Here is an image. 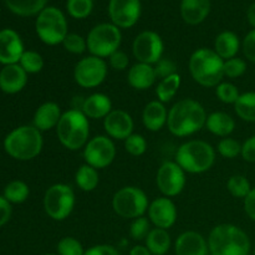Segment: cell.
Instances as JSON below:
<instances>
[{"mask_svg":"<svg viewBox=\"0 0 255 255\" xmlns=\"http://www.w3.org/2000/svg\"><path fill=\"white\" fill-rule=\"evenodd\" d=\"M129 255H152V253L148 251V248H147L146 246L138 244V246H134L133 248L129 251Z\"/></svg>","mask_w":255,"mask_h":255,"instance_id":"obj_51","label":"cell"},{"mask_svg":"<svg viewBox=\"0 0 255 255\" xmlns=\"http://www.w3.org/2000/svg\"><path fill=\"white\" fill-rule=\"evenodd\" d=\"M242 49H243V54L248 61L255 62V29L251 30L248 34L246 35L242 44Z\"/></svg>","mask_w":255,"mask_h":255,"instance_id":"obj_46","label":"cell"},{"mask_svg":"<svg viewBox=\"0 0 255 255\" xmlns=\"http://www.w3.org/2000/svg\"><path fill=\"white\" fill-rule=\"evenodd\" d=\"M247 17H248L249 24L253 26V29H255V2L248 7V11H247Z\"/></svg>","mask_w":255,"mask_h":255,"instance_id":"obj_52","label":"cell"},{"mask_svg":"<svg viewBox=\"0 0 255 255\" xmlns=\"http://www.w3.org/2000/svg\"><path fill=\"white\" fill-rule=\"evenodd\" d=\"M27 82V74L19 64L5 65L0 71V90L5 94H17Z\"/></svg>","mask_w":255,"mask_h":255,"instance_id":"obj_20","label":"cell"},{"mask_svg":"<svg viewBox=\"0 0 255 255\" xmlns=\"http://www.w3.org/2000/svg\"><path fill=\"white\" fill-rule=\"evenodd\" d=\"M30 194V189L27 184L22 181H12L5 187L4 197L10 203L19 204L27 199Z\"/></svg>","mask_w":255,"mask_h":255,"instance_id":"obj_33","label":"cell"},{"mask_svg":"<svg viewBox=\"0 0 255 255\" xmlns=\"http://www.w3.org/2000/svg\"><path fill=\"white\" fill-rule=\"evenodd\" d=\"M24 51V44L16 31L11 29L0 31V64H19Z\"/></svg>","mask_w":255,"mask_h":255,"instance_id":"obj_18","label":"cell"},{"mask_svg":"<svg viewBox=\"0 0 255 255\" xmlns=\"http://www.w3.org/2000/svg\"><path fill=\"white\" fill-rule=\"evenodd\" d=\"M84 255H121L114 246L110 244H99L85 251Z\"/></svg>","mask_w":255,"mask_h":255,"instance_id":"obj_48","label":"cell"},{"mask_svg":"<svg viewBox=\"0 0 255 255\" xmlns=\"http://www.w3.org/2000/svg\"><path fill=\"white\" fill-rule=\"evenodd\" d=\"M206 110L201 102L193 99H183L172 106L168 111L167 126L176 137H188L206 127Z\"/></svg>","mask_w":255,"mask_h":255,"instance_id":"obj_1","label":"cell"},{"mask_svg":"<svg viewBox=\"0 0 255 255\" xmlns=\"http://www.w3.org/2000/svg\"><path fill=\"white\" fill-rule=\"evenodd\" d=\"M148 197L141 188L134 186L122 187L114 194L112 208L121 218L136 219L148 211Z\"/></svg>","mask_w":255,"mask_h":255,"instance_id":"obj_9","label":"cell"},{"mask_svg":"<svg viewBox=\"0 0 255 255\" xmlns=\"http://www.w3.org/2000/svg\"><path fill=\"white\" fill-rule=\"evenodd\" d=\"M62 46L67 52L74 55H81L87 50V42L85 37L79 34H67L65 40L62 41Z\"/></svg>","mask_w":255,"mask_h":255,"instance_id":"obj_40","label":"cell"},{"mask_svg":"<svg viewBox=\"0 0 255 255\" xmlns=\"http://www.w3.org/2000/svg\"><path fill=\"white\" fill-rule=\"evenodd\" d=\"M107 64L101 57L89 55L80 60L74 69V80L84 89H95L106 80Z\"/></svg>","mask_w":255,"mask_h":255,"instance_id":"obj_11","label":"cell"},{"mask_svg":"<svg viewBox=\"0 0 255 255\" xmlns=\"http://www.w3.org/2000/svg\"><path fill=\"white\" fill-rule=\"evenodd\" d=\"M75 182L77 187L84 192H92L97 188L100 183L99 169L89 166V164H82L77 169L75 174Z\"/></svg>","mask_w":255,"mask_h":255,"instance_id":"obj_30","label":"cell"},{"mask_svg":"<svg viewBox=\"0 0 255 255\" xmlns=\"http://www.w3.org/2000/svg\"><path fill=\"white\" fill-rule=\"evenodd\" d=\"M156 80L157 76L153 65L142 64V62L134 64L127 74V81H128L129 86L133 87L134 90H138V91L148 90L149 87L153 86Z\"/></svg>","mask_w":255,"mask_h":255,"instance_id":"obj_23","label":"cell"},{"mask_svg":"<svg viewBox=\"0 0 255 255\" xmlns=\"http://www.w3.org/2000/svg\"><path fill=\"white\" fill-rule=\"evenodd\" d=\"M76 203L74 189L65 183L52 184L44 196V209L47 216L57 222L65 221L72 213Z\"/></svg>","mask_w":255,"mask_h":255,"instance_id":"obj_10","label":"cell"},{"mask_svg":"<svg viewBox=\"0 0 255 255\" xmlns=\"http://www.w3.org/2000/svg\"><path fill=\"white\" fill-rule=\"evenodd\" d=\"M60 143L70 151H77L86 146L90 136V122L81 110L71 109L62 112L56 126Z\"/></svg>","mask_w":255,"mask_h":255,"instance_id":"obj_4","label":"cell"},{"mask_svg":"<svg viewBox=\"0 0 255 255\" xmlns=\"http://www.w3.org/2000/svg\"><path fill=\"white\" fill-rule=\"evenodd\" d=\"M61 116V109L56 102H45L35 111L32 126L36 127L40 132L50 131L52 128H56Z\"/></svg>","mask_w":255,"mask_h":255,"instance_id":"obj_21","label":"cell"},{"mask_svg":"<svg viewBox=\"0 0 255 255\" xmlns=\"http://www.w3.org/2000/svg\"><path fill=\"white\" fill-rule=\"evenodd\" d=\"M144 242L152 255H166L171 248V236L166 229H151Z\"/></svg>","mask_w":255,"mask_h":255,"instance_id":"obj_28","label":"cell"},{"mask_svg":"<svg viewBox=\"0 0 255 255\" xmlns=\"http://www.w3.org/2000/svg\"><path fill=\"white\" fill-rule=\"evenodd\" d=\"M133 119L124 110H112L104 119V128L110 138L125 141L133 133Z\"/></svg>","mask_w":255,"mask_h":255,"instance_id":"obj_17","label":"cell"},{"mask_svg":"<svg viewBox=\"0 0 255 255\" xmlns=\"http://www.w3.org/2000/svg\"><path fill=\"white\" fill-rule=\"evenodd\" d=\"M176 162L184 172L201 174L209 171L216 162V151L208 142L191 139L179 146L176 153Z\"/></svg>","mask_w":255,"mask_h":255,"instance_id":"obj_6","label":"cell"},{"mask_svg":"<svg viewBox=\"0 0 255 255\" xmlns=\"http://www.w3.org/2000/svg\"><path fill=\"white\" fill-rule=\"evenodd\" d=\"M125 148L131 156L139 157L147 151V141L142 134L132 133L128 138L125 139Z\"/></svg>","mask_w":255,"mask_h":255,"instance_id":"obj_41","label":"cell"},{"mask_svg":"<svg viewBox=\"0 0 255 255\" xmlns=\"http://www.w3.org/2000/svg\"><path fill=\"white\" fill-rule=\"evenodd\" d=\"M206 128L214 136L226 138V137H229V134L233 133L236 128V121L231 115L226 112H212L207 117Z\"/></svg>","mask_w":255,"mask_h":255,"instance_id":"obj_26","label":"cell"},{"mask_svg":"<svg viewBox=\"0 0 255 255\" xmlns=\"http://www.w3.org/2000/svg\"><path fill=\"white\" fill-rule=\"evenodd\" d=\"M44 255H59V254H44Z\"/></svg>","mask_w":255,"mask_h":255,"instance_id":"obj_53","label":"cell"},{"mask_svg":"<svg viewBox=\"0 0 255 255\" xmlns=\"http://www.w3.org/2000/svg\"><path fill=\"white\" fill-rule=\"evenodd\" d=\"M35 29L39 39L50 46L62 44L65 37L69 34L66 17L61 10L55 6L45 7L37 15Z\"/></svg>","mask_w":255,"mask_h":255,"instance_id":"obj_7","label":"cell"},{"mask_svg":"<svg viewBox=\"0 0 255 255\" xmlns=\"http://www.w3.org/2000/svg\"><path fill=\"white\" fill-rule=\"evenodd\" d=\"M109 15L112 24L120 29H128L141 16V2L139 0H110Z\"/></svg>","mask_w":255,"mask_h":255,"instance_id":"obj_15","label":"cell"},{"mask_svg":"<svg viewBox=\"0 0 255 255\" xmlns=\"http://www.w3.org/2000/svg\"><path fill=\"white\" fill-rule=\"evenodd\" d=\"M11 217V206L10 202L5 199V197L0 196V227L7 223V221Z\"/></svg>","mask_w":255,"mask_h":255,"instance_id":"obj_50","label":"cell"},{"mask_svg":"<svg viewBox=\"0 0 255 255\" xmlns=\"http://www.w3.org/2000/svg\"><path fill=\"white\" fill-rule=\"evenodd\" d=\"M216 95L219 101H222L223 104L234 105L241 96V92H239L238 87L232 82H221L216 87Z\"/></svg>","mask_w":255,"mask_h":255,"instance_id":"obj_37","label":"cell"},{"mask_svg":"<svg viewBox=\"0 0 255 255\" xmlns=\"http://www.w3.org/2000/svg\"><path fill=\"white\" fill-rule=\"evenodd\" d=\"M153 69L154 72H156L157 79L159 80L166 79V77L172 76L174 74H178L176 64L171 59H166V57H162L157 64H154Z\"/></svg>","mask_w":255,"mask_h":255,"instance_id":"obj_44","label":"cell"},{"mask_svg":"<svg viewBox=\"0 0 255 255\" xmlns=\"http://www.w3.org/2000/svg\"><path fill=\"white\" fill-rule=\"evenodd\" d=\"M164 44L157 32L146 30L138 34L132 44L134 59L142 64L154 65L163 57Z\"/></svg>","mask_w":255,"mask_h":255,"instance_id":"obj_12","label":"cell"},{"mask_svg":"<svg viewBox=\"0 0 255 255\" xmlns=\"http://www.w3.org/2000/svg\"><path fill=\"white\" fill-rule=\"evenodd\" d=\"M122 34L116 25L102 22L96 25L87 34V50L94 56L109 59L114 52L120 50Z\"/></svg>","mask_w":255,"mask_h":255,"instance_id":"obj_8","label":"cell"},{"mask_svg":"<svg viewBox=\"0 0 255 255\" xmlns=\"http://www.w3.org/2000/svg\"><path fill=\"white\" fill-rule=\"evenodd\" d=\"M149 232H151L149 219H147L144 216L133 219L129 226V236L134 241H144Z\"/></svg>","mask_w":255,"mask_h":255,"instance_id":"obj_42","label":"cell"},{"mask_svg":"<svg viewBox=\"0 0 255 255\" xmlns=\"http://www.w3.org/2000/svg\"><path fill=\"white\" fill-rule=\"evenodd\" d=\"M116 157V146L109 136H95L84 147L85 163L96 169L109 167Z\"/></svg>","mask_w":255,"mask_h":255,"instance_id":"obj_13","label":"cell"},{"mask_svg":"<svg viewBox=\"0 0 255 255\" xmlns=\"http://www.w3.org/2000/svg\"><path fill=\"white\" fill-rule=\"evenodd\" d=\"M253 255H255V247H254V251H253Z\"/></svg>","mask_w":255,"mask_h":255,"instance_id":"obj_54","label":"cell"},{"mask_svg":"<svg viewBox=\"0 0 255 255\" xmlns=\"http://www.w3.org/2000/svg\"><path fill=\"white\" fill-rule=\"evenodd\" d=\"M81 111L84 112L87 119H105L112 111V101L107 95L96 92L84 100Z\"/></svg>","mask_w":255,"mask_h":255,"instance_id":"obj_24","label":"cell"},{"mask_svg":"<svg viewBox=\"0 0 255 255\" xmlns=\"http://www.w3.org/2000/svg\"><path fill=\"white\" fill-rule=\"evenodd\" d=\"M181 82L182 79L179 74H174L172 76L166 77V79L159 80L156 87V95L158 101H161L162 104L172 101V99H174L179 87H181Z\"/></svg>","mask_w":255,"mask_h":255,"instance_id":"obj_31","label":"cell"},{"mask_svg":"<svg viewBox=\"0 0 255 255\" xmlns=\"http://www.w3.org/2000/svg\"><path fill=\"white\" fill-rule=\"evenodd\" d=\"M174 252L176 255H209L208 241L198 232H184L176 239Z\"/></svg>","mask_w":255,"mask_h":255,"instance_id":"obj_19","label":"cell"},{"mask_svg":"<svg viewBox=\"0 0 255 255\" xmlns=\"http://www.w3.org/2000/svg\"><path fill=\"white\" fill-rule=\"evenodd\" d=\"M66 9L74 19H85L94 9L92 0H67Z\"/></svg>","mask_w":255,"mask_h":255,"instance_id":"obj_36","label":"cell"},{"mask_svg":"<svg viewBox=\"0 0 255 255\" xmlns=\"http://www.w3.org/2000/svg\"><path fill=\"white\" fill-rule=\"evenodd\" d=\"M217 149H218V153L222 157L233 159L237 158L239 154H242V143L237 139L231 138V137H226V138H222L219 141Z\"/></svg>","mask_w":255,"mask_h":255,"instance_id":"obj_39","label":"cell"},{"mask_svg":"<svg viewBox=\"0 0 255 255\" xmlns=\"http://www.w3.org/2000/svg\"><path fill=\"white\" fill-rule=\"evenodd\" d=\"M209 255H249L252 244L248 234L234 224L214 227L208 237Z\"/></svg>","mask_w":255,"mask_h":255,"instance_id":"obj_2","label":"cell"},{"mask_svg":"<svg viewBox=\"0 0 255 255\" xmlns=\"http://www.w3.org/2000/svg\"><path fill=\"white\" fill-rule=\"evenodd\" d=\"M228 192L236 198L244 199L252 191V184L246 176L242 174H234L227 182Z\"/></svg>","mask_w":255,"mask_h":255,"instance_id":"obj_34","label":"cell"},{"mask_svg":"<svg viewBox=\"0 0 255 255\" xmlns=\"http://www.w3.org/2000/svg\"><path fill=\"white\" fill-rule=\"evenodd\" d=\"M47 0H5L10 11L19 16H32L45 9Z\"/></svg>","mask_w":255,"mask_h":255,"instance_id":"obj_29","label":"cell"},{"mask_svg":"<svg viewBox=\"0 0 255 255\" xmlns=\"http://www.w3.org/2000/svg\"><path fill=\"white\" fill-rule=\"evenodd\" d=\"M244 211L247 216L255 222V187L252 188L251 193L244 198Z\"/></svg>","mask_w":255,"mask_h":255,"instance_id":"obj_49","label":"cell"},{"mask_svg":"<svg viewBox=\"0 0 255 255\" xmlns=\"http://www.w3.org/2000/svg\"><path fill=\"white\" fill-rule=\"evenodd\" d=\"M149 222L154 228L168 231L177 222V207L168 197H158L149 203L148 207Z\"/></svg>","mask_w":255,"mask_h":255,"instance_id":"obj_16","label":"cell"},{"mask_svg":"<svg viewBox=\"0 0 255 255\" xmlns=\"http://www.w3.org/2000/svg\"><path fill=\"white\" fill-rule=\"evenodd\" d=\"M234 110L239 119L247 122H255V92H244L234 104Z\"/></svg>","mask_w":255,"mask_h":255,"instance_id":"obj_32","label":"cell"},{"mask_svg":"<svg viewBox=\"0 0 255 255\" xmlns=\"http://www.w3.org/2000/svg\"><path fill=\"white\" fill-rule=\"evenodd\" d=\"M247 71V62L241 57H233L224 61V76L229 79H238Z\"/></svg>","mask_w":255,"mask_h":255,"instance_id":"obj_43","label":"cell"},{"mask_svg":"<svg viewBox=\"0 0 255 255\" xmlns=\"http://www.w3.org/2000/svg\"><path fill=\"white\" fill-rule=\"evenodd\" d=\"M59 255H84L85 249L81 242L77 241L74 237H64L60 239L56 247Z\"/></svg>","mask_w":255,"mask_h":255,"instance_id":"obj_38","label":"cell"},{"mask_svg":"<svg viewBox=\"0 0 255 255\" xmlns=\"http://www.w3.org/2000/svg\"><path fill=\"white\" fill-rule=\"evenodd\" d=\"M188 67L192 79L203 87H217L224 77V60L213 49L196 50Z\"/></svg>","mask_w":255,"mask_h":255,"instance_id":"obj_3","label":"cell"},{"mask_svg":"<svg viewBox=\"0 0 255 255\" xmlns=\"http://www.w3.org/2000/svg\"><path fill=\"white\" fill-rule=\"evenodd\" d=\"M167 120H168V111L161 101L154 100L144 106L142 112V122L148 131H161L167 125Z\"/></svg>","mask_w":255,"mask_h":255,"instance_id":"obj_22","label":"cell"},{"mask_svg":"<svg viewBox=\"0 0 255 255\" xmlns=\"http://www.w3.org/2000/svg\"><path fill=\"white\" fill-rule=\"evenodd\" d=\"M239 49H241V40L236 32L223 31L216 37L213 50L224 61L237 57Z\"/></svg>","mask_w":255,"mask_h":255,"instance_id":"obj_27","label":"cell"},{"mask_svg":"<svg viewBox=\"0 0 255 255\" xmlns=\"http://www.w3.org/2000/svg\"><path fill=\"white\" fill-rule=\"evenodd\" d=\"M109 64L116 71H125L129 65V57L125 51L117 50L109 57Z\"/></svg>","mask_w":255,"mask_h":255,"instance_id":"obj_45","label":"cell"},{"mask_svg":"<svg viewBox=\"0 0 255 255\" xmlns=\"http://www.w3.org/2000/svg\"><path fill=\"white\" fill-rule=\"evenodd\" d=\"M242 157L244 161L249 163H255V134L249 137L243 144H242Z\"/></svg>","mask_w":255,"mask_h":255,"instance_id":"obj_47","label":"cell"},{"mask_svg":"<svg viewBox=\"0 0 255 255\" xmlns=\"http://www.w3.org/2000/svg\"><path fill=\"white\" fill-rule=\"evenodd\" d=\"M19 65L25 70L26 74H37L44 67V59L36 51H24Z\"/></svg>","mask_w":255,"mask_h":255,"instance_id":"obj_35","label":"cell"},{"mask_svg":"<svg viewBox=\"0 0 255 255\" xmlns=\"http://www.w3.org/2000/svg\"><path fill=\"white\" fill-rule=\"evenodd\" d=\"M44 146L41 132L35 126H20L4 139V148L9 156L19 161H30L41 152Z\"/></svg>","mask_w":255,"mask_h":255,"instance_id":"obj_5","label":"cell"},{"mask_svg":"<svg viewBox=\"0 0 255 255\" xmlns=\"http://www.w3.org/2000/svg\"><path fill=\"white\" fill-rule=\"evenodd\" d=\"M186 172L176 161H166L157 171L156 183L163 197H176L186 187Z\"/></svg>","mask_w":255,"mask_h":255,"instance_id":"obj_14","label":"cell"},{"mask_svg":"<svg viewBox=\"0 0 255 255\" xmlns=\"http://www.w3.org/2000/svg\"><path fill=\"white\" fill-rule=\"evenodd\" d=\"M211 11V0H182V19L189 25H198L206 20Z\"/></svg>","mask_w":255,"mask_h":255,"instance_id":"obj_25","label":"cell"}]
</instances>
